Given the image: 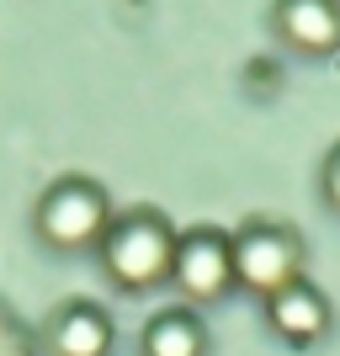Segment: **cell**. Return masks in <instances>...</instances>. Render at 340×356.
<instances>
[{
    "label": "cell",
    "instance_id": "obj_1",
    "mask_svg": "<svg viewBox=\"0 0 340 356\" xmlns=\"http://www.w3.org/2000/svg\"><path fill=\"white\" fill-rule=\"evenodd\" d=\"M170 261H176V229L154 208L112 218V229L102 234V266H106V277L118 287H128V293H144V287L165 282V277H170Z\"/></svg>",
    "mask_w": 340,
    "mask_h": 356
},
{
    "label": "cell",
    "instance_id": "obj_2",
    "mask_svg": "<svg viewBox=\"0 0 340 356\" xmlns=\"http://www.w3.org/2000/svg\"><path fill=\"white\" fill-rule=\"evenodd\" d=\"M112 229V202L96 181L70 176L54 181L38 202V234L54 245V250H86V245H102V234Z\"/></svg>",
    "mask_w": 340,
    "mask_h": 356
},
{
    "label": "cell",
    "instance_id": "obj_3",
    "mask_svg": "<svg viewBox=\"0 0 340 356\" xmlns=\"http://www.w3.org/2000/svg\"><path fill=\"white\" fill-rule=\"evenodd\" d=\"M234 282L261 298H277L282 287L303 282V239L282 223H250L234 239Z\"/></svg>",
    "mask_w": 340,
    "mask_h": 356
},
{
    "label": "cell",
    "instance_id": "obj_4",
    "mask_svg": "<svg viewBox=\"0 0 340 356\" xmlns=\"http://www.w3.org/2000/svg\"><path fill=\"white\" fill-rule=\"evenodd\" d=\"M170 277L192 303H213L234 287V239L218 234V229H192V234H176V261H170Z\"/></svg>",
    "mask_w": 340,
    "mask_h": 356
},
{
    "label": "cell",
    "instance_id": "obj_5",
    "mask_svg": "<svg viewBox=\"0 0 340 356\" xmlns=\"http://www.w3.org/2000/svg\"><path fill=\"white\" fill-rule=\"evenodd\" d=\"M277 32L298 54H335L340 48V0H277Z\"/></svg>",
    "mask_w": 340,
    "mask_h": 356
},
{
    "label": "cell",
    "instance_id": "obj_6",
    "mask_svg": "<svg viewBox=\"0 0 340 356\" xmlns=\"http://www.w3.org/2000/svg\"><path fill=\"white\" fill-rule=\"evenodd\" d=\"M266 325L277 330L282 341L314 346L330 330V298L309 282H293V287H282L277 298H266Z\"/></svg>",
    "mask_w": 340,
    "mask_h": 356
},
{
    "label": "cell",
    "instance_id": "obj_7",
    "mask_svg": "<svg viewBox=\"0 0 340 356\" xmlns=\"http://www.w3.org/2000/svg\"><path fill=\"white\" fill-rule=\"evenodd\" d=\"M48 346H54V356H106L112 351V319L96 303H70L54 314Z\"/></svg>",
    "mask_w": 340,
    "mask_h": 356
},
{
    "label": "cell",
    "instance_id": "obj_8",
    "mask_svg": "<svg viewBox=\"0 0 340 356\" xmlns=\"http://www.w3.org/2000/svg\"><path fill=\"white\" fill-rule=\"evenodd\" d=\"M144 356H207V330L186 309L154 314L144 330Z\"/></svg>",
    "mask_w": 340,
    "mask_h": 356
},
{
    "label": "cell",
    "instance_id": "obj_9",
    "mask_svg": "<svg viewBox=\"0 0 340 356\" xmlns=\"http://www.w3.org/2000/svg\"><path fill=\"white\" fill-rule=\"evenodd\" d=\"M319 181H325V202L340 213V144L330 149V160H325V176H319Z\"/></svg>",
    "mask_w": 340,
    "mask_h": 356
}]
</instances>
